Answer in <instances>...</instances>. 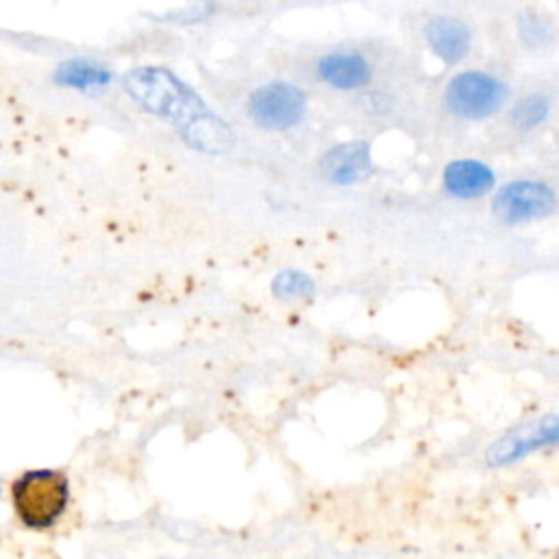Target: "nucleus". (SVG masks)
<instances>
[{"label": "nucleus", "mask_w": 559, "mask_h": 559, "mask_svg": "<svg viewBox=\"0 0 559 559\" xmlns=\"http://www.w3.org/2000/svg\"><path fill=\"white\" fill-rule=\"evenodd\" d=\"M321 175L336 186H354L371 177L373 157L365 140L341 142L325 151L319 162Z\"/></svg>", "instance_id": "8"}, {"label": "nucleus", "mask_w": 559, "mask_h": 559, "mask_svg": "<svg viewBox=\"0 0 559 559\" xmlns=\"http://www.w3.org/2000/svg\"><path fill=\"white\" fill-rule=\"evenodd\" d=\"M557 207L555 190L539 179H513L491 201L493 216L504 225H524L546 218Z\"/></svg>", "instance_id": "5"}, {"label": "nucleus", "mask_w": 559, "mask_h": 559, "mask_svg": "<svg viewBox=\"0 0 559 559\" xmlns=\"http://www.w3.org/2000/svg\"><path fill=\"white\" fill-rule=\"evenodd\" d=\"M11 500L17 520L26 528H50L66 511L70 483L59 469H28L11 485Z\"/></svg>", "instance_id": "2"}, {"label": "nucleus", "mask_w": 559, "mask_h": 559, "mask_svg": "<svg viewBox=\"0 0 559 559\" xmlns=\"http://www.w3.org/2000/svg\"><path fill=\"white\" fill-rule=\"evenodd\" d=\"M122 83L142 109L168 120L192 148L225 155L234 146L231 127L168 68L138 66L124 74Z\"/></svg>", "instance_id": "1"}, {"label": "nucleus", "mask_w": 559, "mask_h": 559, "mask_svg": "<svg viewBox=\"0 0 559 559\" xmlns=\"http://www.w3.org/2000/svg\"><path fill=\"white\" fill-rule=\"evenodd\" d=\"M111 70L92 59H68L57 66L52 72V81L59 87H70L79 92L103 90L111 83Z\"/></svg>", "instance_id": "11"}, {"label": "nucleus", "mask_w": 559, "mask_h": 559, "mask_svg": "<svg viewBox=\"0 0 559 559\" xmlns=\"http://www.w3.org/2000/svg\"><path fill=\"white\" fill-rule=\"evenodd\" d=\"M424 37L428 48L443 63L454 66L469 52L472 31L469 26L452 15H435L424 26Z\"/></svg>", "instance_id": "9"}, {"label": "nucleus", "mask_w": 559, "mask_h": 559, "mask_svg": "<svg viewBox=\"0 0 559 559\" xmlns=\"http://www.w3.org/2000/svg\"><path fill=\"white\" fill-rule=\"evenodd\" d=\"M557 443H559V415H552L535 424H524L507 432L504 437L496 439L487 448L485 459L491 467H504L524 459L531 452H537L542 448L557 445Z\"/></svg>", "instance_id": "6"}, {"label": "nucleus", "mask_w": 559, "mask_h": 559, "mask_svg": "<svg viewBox=\"0 0 559 559\" xmlns=\"http://www.w3.org/2000/svg\"><path fill=\"white\" fill-rule=\"evenodd\" d=\"M550 114V98L542 92H533L522 96L513 107H511V122L513 127L528 131L539 127Z\"/></svg>", "instance_id": "12"}, {"label": "nucleus", "mask_w": 559, "mask_h": 559, "mask_svg": "<svg viewBox=\"0 0 559 559\" xmlns=\"http://www.w3.org/2000/svg\"><path fill=\"white\" fill-rule=\"evenodd\" d=\"M308 111V96L301 87L286 81H271L258 85L247 98L249 118L271 131H284L304 120Z\"/></svg>", "instance_id": "4"}, {"label": "nucleus", "mask_w": 559, "mask_h": 559, "mask_svg": "<svg viewBox=\"0 0 559 559\" xmlns=\"http://www.w3.org/2000/svg\"><path fill=\"white\" fill-rule=\"evenodd\" d=\"M518 33H520V39L528 48H546L550 44V39H552L548 24L539 15H535V13L522 15L518 20Z\"/></svg>", "instance_id": "14"}, {"label": "nucleus", "mask_w": 559, "mask_h": 559, "mask_svg": "<svg viewBox=\"0 0 559 559\" xmlns=\"http://www.w3.org/2000/svg\"><path fill=\"white\" fill-rule=\"evenodd\" d=\"M314 72L321 83L338 92L360 90L371 81L373 66L367 55L354 48H336L321 55L314 63Z\"/></svg>", "instance_id": "7"}, {"label": "nucleus", "mask_w": 559, "mask_h": 559, "mask_svg": "<svg viewBox=\"0 0 559 559\" xmlns=\"http://www.w3.org/2000/svg\"><path fill=\"white\" fill-rule=\"evenodd\" d=\"M441 179H443L445 192L456 199H478L487 194L496 183L493 170L485 162L474 157L452 159L443 168Z\"/></svg>", "instance_id": "10"}, {"label": "nucleus", "mask_w": 559, "mask_h": 559, "mask_svg": "<svg viewBox=\"0 0 559 559\" xmlns=\"http://www.w3.org/2000/svg\"><path fill=\"white\" fill-rule=\"evenodd\" d=\"M509 87L502 79L485 70H463L454 74L443 90V105L463 120H483L502 109Z\"/></svg>", "instance_id": "3"}, {"label": "nucleus", "mask_w": 559, "mask_h": 559, "mask_svg": "<svg viewBox=\"0 0 559 559\" xmlns=\"http://www.w3.org/2000/svg\"><path fill=\"white\" fill-rule=\"evenodd\" d=\"M271 290L277 299H308L314 295V282L304 271L284 269L273 277Z\"/></svg>", "instance_id": "13"}]
</instances>
